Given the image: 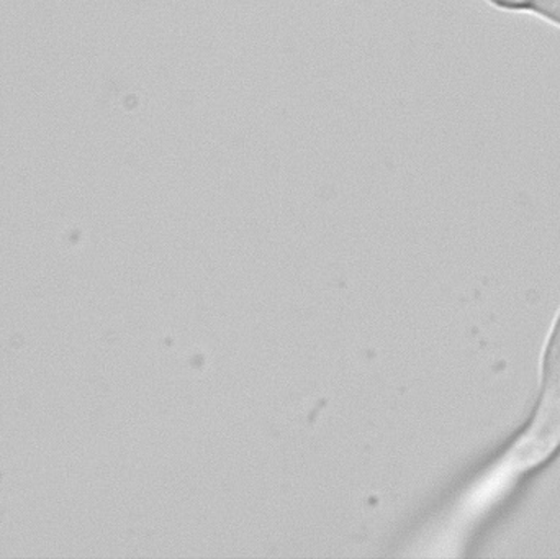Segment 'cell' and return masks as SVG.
Instances as JSON below:
<instances>
[{"mask_svg": "<svg viewBox=\"0 0 560 559\" xmlns=\"http://www.w3.org/2000/svg\"><path fill=\"white\" fill-rule=\"evenodd\" d=\"M500 9L532 12L560 26V0H489Z\"/></svg>", "mask_w": 560, "mask_h": 559, "instance_id": "cell-1", "label": "cell"}, {"mask_svg": "<svg viewBox=\"0 0 560 559\" xmlns=\"http://www.w3.org/2000/svg\"><path fill=\"white\" fill-rule=\"evenodd\" d=\"M548 353L560 358V318L558 322V327H556L555 334H552L551 341H549Z\"/></svg>", "mask_w": 560, "mask_h": 559, "instance_id": "cell-2", "label": "cell"}]
</instances>
